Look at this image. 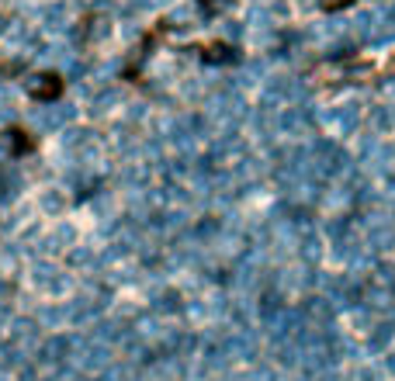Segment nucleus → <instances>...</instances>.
<instances>
[{"mask_svg":"<svg viewBox=\"0 0 395 381\" xmlns=\"http://www.w3.org/2000/svg\"><path fill=\"white\" fill-rule=\"evenodd\" d=\"M135 7H142V10H153V7H160V3H167V0H132Z\"/></svg>","mask_w":395,"mask_h":381,"instance_id":"obj_1","label":"nucleus"}]
</instances>
